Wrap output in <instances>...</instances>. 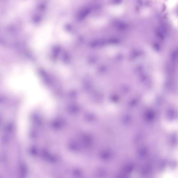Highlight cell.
I'll return each instance as SVG.
<instances>
[]
</instances>
